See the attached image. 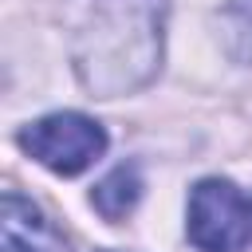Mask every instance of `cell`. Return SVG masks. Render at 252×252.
<instances>
[{"label":"cell","instance_id":"4","mask_svg":"<svg viewBox=\"0 0 252 252\" xmlns=\"http://www.w3.org/2000/svg\"><path fill=\"white\" fill-rule=\"evenodd\" d=\"M0 252H67L63 232L20 193L0 201Z\"/></svg>","mask_w":252,"mask_h":252},{"label":"cell","instance_id":"5","mask_svg":"<svg viewBox=\"0 0 252 252\" xmlns=\"http://www.w3.org/2000/svg\"><path fill=\"white\" fill-rule=\"evenodd\" d=\"M142 197V173L138 165H114L94 189H91V205L106 217V220H122L126 213H134Z\"/></svg>","mask_w":252,"mask_h":252},{"label":"cell","instance_id":"2","mask_svg":"<svg viewBox=\"0 0 252 252\" xmlns=\"http://www.w3.org/2000/svg\"><path fill=\"white\" fill-rule=\"evenodd\" d=\"M20 146L43 169H51L59 177H75L102 158L106 130L79 110H59V114H43V118L28 122L20 130Z\"/></svg>","mask_w":252,"mask_h":252},{"label":"cell","instance_id":"6","mask_svg":"<svg viewBox=\"0 0 252 252\" xmlns=\"http://www.w3.org/2000/svg\"><path fill=\"white\" fill-rule=\"evenodd\" d=\"M224 47L236 63H252V0H232L220 12Z\"/></svg>","mask_w":252,"mask_h":252},{"label":"cell","instance_id":"1","mask_svg":"<svg viewBox=\"0 0 252 252\" xmlns=\"http://www.w3.org/2000/svg\"><path fill=\"white\" fill-rule=\"evenodd\" d=\"M169 0H91L71 59L94 98H118L146 87L165 51Z\"/></svg>","mask_w":252,"mask_h":252},{"label":"cell","instance_id":"3","mask_svg":"<svg viewBox=\"0 0 252 252\" xmlns=\"http://www.w3.org/2000/svg\"><path fill=\"white\" fill-rule=\"evenodd\" d=\"M185 217V232L201 252H236L252 236V201L224 177L197 181Z\"/></svg>","mask_w":252,"mask_h":252}]
</instances>
